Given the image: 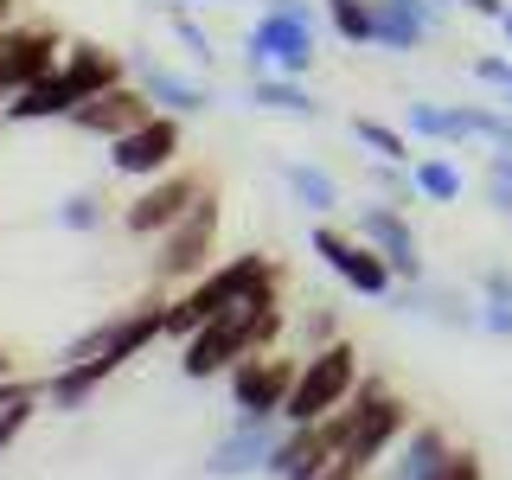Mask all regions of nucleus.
<instances>
[{
    "label": "nucleus",
    "instance_id": "9b49d317",
    "mask_svg": "<svg viewBox=\"0 0 512 480\" xmlns=\"http://www.w3.org/2000/svg\"><path fill=\"white\" fill-rule=\"evenodd\" d=\"M199 192H205L199 173H186V167L160 173V180H148L135 199L122 205V231H128V237H167L173 224H180L192 205H199Z\"/></svg>",
    "mask_w": 512,
    "mask_h": 480
},
{
    "label": "nucleus",
    "instance_id": "393cba45",
    "mask_svg": "<svg viewBox=\"0 0 512 480\" xmlns=\"http://www.w3.org/2000/svg\"><path fill=\"white\" fill-rule=\"evenodd\" d=\"M352 141H359L372 160H397V167H410V135L404 128H391V122H378V116H352Z\"/></svg>",
    "mask_w": 512,
    "mask_h": 480
},
{
    "label": "nucleus",
    "instance_id": "a878e982",
    "mask_svg": "<svg viewBox=\"0 0 512 480\" xmlns=\"http://www.w3.org/2000/svg\"><path fill=\"white\" fill-rule=\"evenodd\" d=\"M468 116V141H487L493 154H512V109L506 103H461Z\"/></svg>",
    "mask_w": 512,
    "mask_h": 480
},
{
    "label": "nucleus",
    "instance_id": "5701e85b",
    "mask_svg": "<svg viewBox=\"0 0 512 480\" xmlns=\"http://www.w3.org/2000/svg\"><path fill=\"white\" fill-rule=\"evenodd\" d=\"M282 186H288V199L308 205L314 218L340 212V180H333L327 167H314V160H288V167H282Z\"/></svg>",
    "mask_w": 512,
    "mask_h": 480
},
{
    "label": "nucleus",
    "instance_id": "1a4fd4ad",
    "mask_svg": "<svg viewBox=\"0 0 512 480\" xmlns=\"http://www.w3.org/2000/svg\"><path fill=\"white\" fill-rule=\"evenodd\" d=\"M180 148H186V135H180V116H167V109H154L141 128H128L122 141H109V173H122V180H160V173H173L180 167Z\"/></svg>",
    "mask_w": 512,
    "mask_h": 480
},
{
    "label": "nucleus",
    "instance_id": "7ed1b4c3",
    "mask_svg": "<svg viewBox=\"0 0 512 480\" xmlns=\"http://www.w3.org/2000/svg\"><path fill=\"white\" fill-rule=\"evenodd\" d=\"M256 301H282V263L263 256V250H244V256H231V263L205 269L199 282H186L180 301H167V340H186L205 320L256 308Z\"/></svg>",
    "mask_w": 512,
    "mask_h": 480
},
{
    "label": "nucleus",
    "instance_id": "c85d7f7f",
    "mask_svg": "<svg viewBox=\"0 0 512 480\" xmlns=\"http://www.w3.org/2000/svg\"><path fill=\"white\" fill-rule=\"evenodd\" d=\"M167 32H173V39L186 45V58H199V64H212V58H218L212 32H205L199 20H192V7H180V0H173V7H167Z\"/></svg>",
    "mask_w": 512,
    "mask_h": 480
},
{
    "label": "nucleus",
    "instance_id": "dca6fc26",
    "mask_svg": "<svg viewBox=\"0 0 512 480\" xmlns=\"http://www.w3.org/2000/svg\"><path fill=\"white\" fill-rule=\"evenodd\" d=\"M391 308L397 314H423V320H436V327L448 333H480V295H468V288H448V282H397V295H391Z\"/></svg>",
    "mask_w": 512,
    "mask_h": 480
},
{
    "label": "nucleus",
    "instance_id": "a19ab883",
    "mask_svg": "<svg viewBox=\"0 0 512 480\" xmlns=\"http://www.w3.org/2000/svg\"><path fill=\"white\" fill-rule=\"evenodd\" d=\"M455 7H461V13H474V20H493V26L506 20V0H455Z\"/></svg>",
    "mask_w": 512,
    "mask_h": 480
},
{
    "label": "nucleus",
    "instance_id": "58836bf2",
    "mask_svg": "<svg viewBox=\"0 0 512 480\" xmlns=\"http://www.w3.org/2000/svg\"><path fill=\"white\" fill-rule=\"evenodd\" d=\"M404 7H416L429 20V32H442L448 20H455V0H404Z\"/></svg>",
    "mask_w": 512,
    "mask_h": 480
},
{
    "label": "nucleus",
    "instance_id": "4468645a",
    "mask_svg": "<svg viewBox=\"0 0 512 480\" xmlns=\"http://www.w3.org/2000/svg\"><path fill=\"white\" fill-rule=\"evenodd\" d=\"M352 237H365L384 263H391L397 282H423V244H416L404 205H384V199H365L359 218H352Z\"/></svg>",
    "mask_w": 512,
    "mask_h": 480
},
{
    "label": "nucleus",
    "instance_id": "2f4dec72",
    "mask_svg": "<svg viewBox=\"0 0 512 480\" xmlns=\"http://www.w3.org/2000/svg\"><path fill=\"white\" fill-rule=\"evenodd\" d=\"M474 84H487V90L512 96V58H500V52H480V58H474Z\"/></svg>",
    "mask_w": 512,
    "mask_h": 480
},
{
    "label": "nucleus",
    "instance_id": "0eeeda50",
    "mask_svg": "<svg viewBox=\"0 0 512 480\" xmlns=\"http://www.w3.org/2000/svg\"><path fill=\"white\" fill-rule=\"evenodd\" d=\"M212 250H218V192L205 186L199 205L167 237H154V282H199L212 269Z\"/></svg>",
    "mask_w": 512,
    "mask_h": 480
},
{
    "label": "nucleus",
    "instance_id": "f8f14e48",
    "mask_svg": "<svg viewBox=\"0 0 512 480\" xmlns=\"http://www.w3.org/2000/svg\"><path fill=\"white\" fill-rule=\"evenodd\" d=\"M295 378H301V359H282V352H250V359H237L231 372H224V384H231V410L237 416H282Z\"/></svg>",
    "mask_w": 512,
    "mask_h": 480
},
{
    "label": "nucleus",
    "instance_id": "f704fd0d",
    "mask_svg": "<svg viewBox=\"0 0 512 480\" xmlns=\"http://www.w3.org/2000/svg\"><path fill=\"white\" fill-rule=\"evenodd\" d=\"M474 295H480V301H500V308H512V269H480Z\"/></svg>",
    "mask_w": 512,
    "mask_h": 480
},
{
    "label": "nucleus",
    "instance_id": "37998d69",
    "mask_svg": "<svg viewBox=\"0 0 512 480\" xmlns=\"http://www.w3.org/2000/svg\"><path fill=\"white\" fill-rule=\"evenodd\" d=\"M7 20H13V0H0V32H7Z\"/></svg>",
    "mask_w": 512,
    "mask_h": 480
},
{
    "label": "nucleus",
    "instance_id": "ddd939ff",
    "mask_svg": "<svg viewBox=\"0 0 512 480\" xmlns=\"http://www.w3.org/2000/svg\"><path fill=\"white\" fill-rule=\"evenodd\" d=\"M282 416H237L218 436V448L205 455V474L212 480H244V474H269V455L282 442Z\"/></svg>",
    "mask_w": 512,
    "mask_h": 480
},
{
    "label": "nucleus",
    "instance_id": "c03bdc74",
    "mask_svg": "<svg viewBox=\"0 0 512 480\" xmlns=\"http://www.w3.org/2000/svg\"><path fill=\"white\" fill-rule=\"evenodd\" d=\"M0 378H13V359H7V346H0Z\"/></svg>",
    "mask_w": 512,
    "mask_h": 480
},
{
    "label": "nucleus",
    "instance_id": "423d86ee",
    "mask_svg": "<svg viewBox=\"0 0 512 480\" xmlns=\"http://www.w3.org/2000/svg\"><path fill=\"white\" fill-rule=\"evenodd\" d=\"M346 416H352V429H346L340 461H352V468H372L410 436V404L384 378H359V391L346 397Z\"/></svg>",
    "mask_w": 512,
    "mask_h": 480
},
{
    "label": "nucleus",
    "instance_id": "e433bc0d",
    "mask_svg": "<svg viewBox=\"0 0 512 480\" xmlns=\"http://www.w3.org/2000/svg\"><path fill=\"white\" fill-rule=\"evenodd\" d=\"M333 340H340V320H333V308H314L308 314V352L314 346H333Z\"/></svg>",
    "mask_w": 512,
    "mask_h": 480
},
{
    "label": "nucleus",
    "instance_id": "a211bd4d",
    "mask_svg": "<svg viewBox=\"0 0 512 480\" xmlns=\"http://www.w3.org/2000/svg\"><path fill=\"white\" fill-rule=\"evenodd\" d=\"M135 84L148 90V103H154V109H167V116H205V109H218V90L205 84V77L173 71V64H141Z\"/></svg>",
    "mask_w": 512,
    "mask_h": 480
},
{
    "label": "nucleus",
    "instance_id": "c9c22d12",
    "mask_svg": "<svg viewBox=\"0 0 512 480\" xmlns=\"http://www.w3.org/2000/svg\"><path fill=\"white\" fill-rule=\"evenodd\" d=\"M480 333H487V340H512V308H500V301H480Z\"/></svg>",
    "mask_w": 512,
    "mask_h": 480
},
{
    "label": "nucleus",
    "instance_id": "de8ad7c7",
    "mask_svg": "<svg viewBox=\"0 0 512 480\" xmlns=\"http://www.w3.org/2000/svg\"><path fill=\"white\" fill-rule=\"evenodd\" d=\"M180 7H205V0H180Z\"/></svg>",
    "mask_w": 512,
    "mask_h": 480
},
{
    "label": "nucleus",
    "instance_id": "72a5a7b5",
    "mask_svg": "<svg viewBox=\"0 0 512 480\" xmlns=\"http://www.w3.org/2000/svg\"><path fill=\"white\" fill-rule=\"evenodd\" d=\"M436 480H487V468H480V455L474 448H455V455L436 468Z\"/></svg>",
    "mask_w": 512,
    "mask_h": 480
},
{
    "label": "nucleus",
    "instance_id": "49530a36",
    "mask_svg": "<svg viewBox=\"0 0 512 480\" xmlns=\"http://www.w3.org/2000/svg\"><path fill=\"white\" fill-rule=\"evenodd\" d=\"M7 96H13V90H7V77H0V109H7Z\"/></svg>",
    "mask_w": 512,
    "mask_h": 480
},
{
    "label": "nucleus",
    "instance_id": "4be33fe9",
    "mask_svg": "<svg viewBox=\"0 0 512 480\" xmlns=\"http://www.w3.org/2000/svg\"><path fill=\"white\" fill-rule=\"evenodd\" d=\"M404 135L410 141H436V148H461V141H468V116H461V103H410L404 109Z\"/></svg>",
    "mask_w": 512,
    "mask_h": 480
},
{
    "label": "nucleus",
    "instance_id": "6e6552de",
    "mask_svg": "<svg viewBox=\"0 0 512 480\" xmlns=\"http://www.w3.org/2000/svg\"><path fill=\"white\" fill-rule=\"evenodd\" d=\"M308 250L320 256V263L340 276L352 295H365V301H391L397 295V276H391V263L365 244V237H352L340 231V224H327V218H314V231H308Z\"/></svg>",
    "mask_w": 512,
    "mask_h": 480
},
{
    "label": "nucleus",
    "instance_id": "c756f323",
    "mask_svg": "<svg viewBox=\"0 0 512 480\" xmlns=\"http://www.w3.org/2000/svg\"><path fill=\"white\" fill-rule=\"evenodd\" d=\"M103 218H109V199H103V192H71V199L58 205V224H64V231H103Z\"/></svg>",
    "mask_w": 512,
    "mask_h": 480
},
{
    "label": "nucleus",
    "instance_id": "b1692460",
    "mask_svg": "<svg viewBox=\"0 0 512 480\" xmlns=\"http://www.w3.org/2000/svg\"><path fill=\"white\" fill-rule=\"evenodd\" d=\"M410 180H416V199H429V205H461V192H468V173L448 154H416Z\"/></svg>",
    "mask_w": 512,
    "mask_h": 480
},
{
    "label": "nucleus",
    "instance_id": "bb28decb",
    "mask_svg": "<svg viewBox=\"0 0 512 480\" xmlns=\"http://www.w3.org/2000/svg\"><path fill=\"white\" fill-rule=\"evenodd\" d=\"M327 7V26L340 32L346 45H378V32H372V0H320Z\"/></svg>",
    "mask_w": 512,
    "mask_h": 480
},
{
    "label": "nucleus",
    "instance_id": "ea45409f",
    "mask_svg": "<svg viewBox=\"0 0 512 480\" xmlns=\"http://www.w3.org/2000/svg\"><path fill=\"white\" fill-rule=\"evenodd\" d=\"M263 13H282V20H301V26H314V0H269Z\"/></svg>",
    "mask_w": 512,
    "mask_h": 480
},
{
    "label": "nucleus",
    "instance_id": "20e7f679",
    "mask_svg": "<svg viewBox=\"0 0 512 480\" xmlns=\"http://www.w3.org/2000/svg\"><path fill=\"white\" fill-rule=\"evenodd\" d=\"M282 327H288L282 301H256V308L218 314V320H205L199 333H186V340H180V372L192 384L218 378V372H231L237 359H250V352H269V346L282 340Z\"/></svg>",
    "mask_w": 512,
    "mask_h": 480
},
{
    "label": "nucleus",
    "instance_id": "7c9ffc66",
    "mask_svg": "<svg viewBox=\"0 0 512 480\" xmlns=\"http://www.w3.org/2000/svg\"><path fill=\"white\" fill-rule=\"evenodd\" d=\"M480 192H487V205H493V212H512V154H487Z\"/></svg>",
    "mask_w": 512,
    "mask_h": 480
},
{
    "label": "nucleus",
    "instance_id": "f257e3e1",
    "mask_svg": "<svg viewBox=\"0 0 512 480\" xmlns=\"http://www.w3.org/2000/svg\"><path fill=\"white\" fill-rule=\"evenodd\" d=\"M154 340H167V301H141L128 314H109L103 327H84L71 346L58 352V365L45 372V404L52 410H84V397L103 378H116L128 359H141Z\"/></svg>",
    "mask_w": 512,
    "mask_h": 480
},
{
    "label": "nucleus",
    "instance_id": "4c0bfd02",
    "mask_svg": "<svg viewBox=\"0 0 512 480\" xmlns=\"http://www.w3.org/2000/svg\"><path fill=\"white\" fill-rule=\"evenodd\" d=\"M20 397H45V378H0V410H13Z\"/></svg>",
    "mask_w": 512,
    "mask_h": 480
},
{
    "label": "nucleus",
    "instance_id": "9d476101",
    "mask_svg": "<svg viewBox=\"0 0 512 480\" xmlns=\"http://www.w3.org/2000/svg\"><path fill=\"white\" fill-rule=\"evenodd\" d=\"M244 64L250 77H308L314 71V26L301 20H282V13H263L250 32H244Z\"/></svg>",
    "mask_w": 512,
    "mask_h": 480
},
{
    "label": "nucleus",
    "instance_id": "cd10ccee",
    "mask_svg": "<svg viewBox=\"0 0 512 480\" xmlns=\"http://www.w3.org/2000/svg\"><path fill=\"white\" fill-rule=\"evenodd\" d=\"M365 186H372L384 205H410V199H416L410 167H397V160H365Z\"/></svg>",
    "mask_w": 512,
    "mask_h": 480
},
{
    "label": "nucleus",
    "instance_id": "2eb2a0df",
    "mask_svg": "<svg viewBox=\"0 0 512 480\" xmlns=\"http://www.w3.org/2000/svg\"><path fill=\"white\" fill-rule=\"evenodd\" d=\"M58 64H64L58 26H7V32H0V77H7L13 96L32 90L39 77H52ZM13 96H7V103H13Z\"/></svg>",
    "mask_w": 512,
    "mask_h": 480
},
{
    "label": "nucleus",
    "instance_id": "79ce46f5",
    "mask_svg": "<svg viewBox=\"0 0 512 480\" xmlns=\"http://www.w3.org/2000/svg\"><path fill=\"white\" fill-rule=\"evenodd\" d=\"M359 474H365V468H352V461H333V468L320 474V480H359Z\"/></svg>",
    "mask_w": 512,
    "mask_h": 480
},
{
    "label": "nucleus",
    "instance_id": "f03ea898",
    "mask_svg": "<svg viewBox=\"0 0 512 480\" xmlns=\"http://www.w3.org/2000/svg\"><path fill=\"white\" fill-rule=\"evenodd\" d=\"M116 84H128L122 58L109 52V45H96V39H77V45H64V64L52 77H39L32 90H20L7 109H0V122H13V128H26V122H71L90 96H103Z\"/></svg>",
    "mask_w": 512,
    "mask_h": 480
},
{
    "label": "nucleus",
    "instance_id": "a18cd8bd",
    "mask_svg": "<svg viewBox=\"0 0 512 480\" xmlns=\"http://www.w3.org/2000/svg\"><path fill=\"white\" fill-rule=\"evenodd\" d=\"M500 32H506V39H512V7H506V20H500Z\"/></svg>",
    "mask_w": 512,
    "mask_h": 480
},
{
    "label": "nucleus",
    "instance_id": "39448f33",
    "mask_svg": "<svg viewBox=\"0 0 512 480\" xmlns=\"http://www.w3.org/2000/svg\"><path fill=\"white\" fill-rule=\"evenodd\" d=\"M359 346L352 340H333V346H314L308 359H301V378H295V391H288V404H282V423L288 429H301V423H320V416H333V410H346V397L359 391Z\"/></svg>",
    "mask_w": 512,
    "mask_h": 480
},
{
    "label": "nucleus",
    "instance_id": "6ab92c4d",
    "mask_svg": "<svg viewBox=\"0 0 512 480\" xmlns=\"http://www.w3.org/2000/svg\"><path fill=\"white\" fill-rule=\"evenodd\" d=\"M448 455H455L448 429L423 423V429H410V436L397 442V455H391V480H436V468H442Z\"/></svg>",
    "mask_w": 512,
    "mask_h": 480
},
{
    "label": "nucleus",
    "instance_id": "aec40b11",
    "mask_svg": "<svg viewBox=\"0 0 512 480\" xmlns=\"http://www.w3.org/2000/svg\"><path fill=\"white\" fill-rule=\"evenodd\" d=\"M250 109H269V116H295V122H320V103L301 77H250Z\"/></svg>",
    "mask_w": 512,
    "mask_h": 480
},
{
    "label": "nucleus",
    "instance_id": "412c9836",
    "mask_svg": "<svg viewBox=\"0 0 512 480\" xmlns=\"http://www.w3.org/2000/svg\"><path fill=\"white\" fill-rule=\"evenodd\" d=\"M372 32L384 52H423V39H436L429 20L416 7H404V0H372Z\"/></svg>",
    "mask_w": 512,
    "mask_h": 480
},
{
    "label": "nucleus",
    "instance_id": "473e14b6",
    "mask_svg": "<svg viewBox=\"0 0 512 480\" xmlns=\"http://www.w3.org/2000/svg\"><path fill=\"white\" fill-rule=\"evenodd\" d=\"M39 404H45V397H20L13 410H0V448H13V442H20V429L32 423V416H39Z\"/></svg>",
    "mask_w": 512,
    "mask_h": 480
},
{
    "label": "nucleus",
    "instance_id": "09e8293b",
    "mask_svg": "<svg viewBox=\"0 0 512 480\" xmlns=\"http://www.w3.org/2000/svg\"><path fill=\"white\" fill-rule=\"evenodd\" d=\"M506 218H512V212H506Z\"/></svg>",
    "mask_w": 512,
    "mask_h": 480
},
{
    "label": "nucleus",
    "instance_id": "f3484780",
    "mask_svg": "<svg viewBox=\"0 0 512 480\" xmlns=\"http://www.w3.org/2000/svg\"><path fill=\"white\" fill-rule=\"evenodd\" d=\"M148 116H154L148 90H141V84H116V90L90 96V103L71 116V128H77V135H96V141H122L128 128H141Z\"/></svg>",
    "mask_w": 512,
    "mask_h": 480
}]
</instances>
